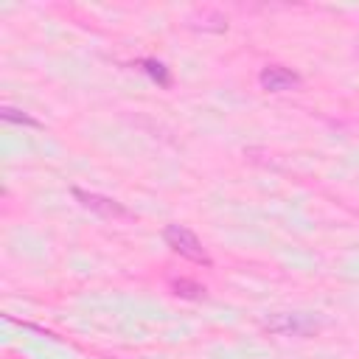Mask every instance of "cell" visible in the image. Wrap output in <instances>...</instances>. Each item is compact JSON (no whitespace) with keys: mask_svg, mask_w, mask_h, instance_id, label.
<instances>
[{"mask_svg":"<svg viewBox=\"0 0 359 359\" xmlns=\"http://www.w3.org/2000/svg\"><path fill=\"white\" fill-rule=\"evenodd\" d=\"M73 196L87 208V210H93V213H98V216H107V219H118V216H129V210L121 205V202H115V199H109V196H101V194H90V191H81V188H73Z\"/></svg>","mask_w":359,"mask_h":359,"instance_id":"cell-4","label":"cell"},{"mask_svg":"<svg viewBox=\"0 0 359 359\" xmlns=\"http://www.w3.org/2000/svg\"><path fill=\"white\" fill-rule=\"evenodd\" d=\"M266 331H275V334H292V337H306L311 331H317V320L309 317V314H289V311H280V314H272L266 323H264Z\"/></svg>","mask_w":359,"mask_h":359,"instance_id":"cell-2","label":"cell"},{"mask_svg":"<svg viewBox=\"0 0 359 359\" xmlns=\"http://www.w3.org/2000/svg\"><path fill=\"white\" fill-rule=\"evenodd\" d=\"M171 289H174L177 297H185V300H202V297H205V286L196 283V280H188V278L174 280Z\"/></svg>","mask_w":359,"mask_h":359,"instance_id":"cell-5","label":"cell"},{"mask_svg":"<svg viewBox=\"0 0 359 359\" xmlns=\"http://www.w3.org/2000/svg\"><path fill=\"white\" fill-rule=\"evenodd\" d=\"M143 70H146V73H149V76H151L154 81H160L163 87H165V84L171 81V76H168V70H165V67H163L160 62H154V59H146V62H143Z\"/></svg>","mask_w":359,"mask_h":359,"instance_id":"cell-7","label":"cell"},{"mask_svg":"<svg viewBox=\"0 0 359 359\" xmlns=\"http://www.w3.org/2000/svg\"><path fill=\"white\" fill-rule=\"evenodd\" d=\"M258 81L264 90L269 93H286V90H294L300 87V76L283 65H266L261 73H258Z\"/></svg>","mask_w":359,"mask_h":359,"instance_id":"cell-3","label":"cell"},{"mask_svg":"<svg viewBox=\"0 0 359 359\" xmlns=\"http://www.w3.org/2000/svg\"><path fill=\"white\" fill-rule=\"evenodd\" d=\"M163 238H165V244L177 252V255H182V258H188V261H194V264H210V255H208V250L202 247V241L196 238V233L194 230H188L185 224H168L165 230H163Z\"/></svg>","mask_w":359,"mask_h":359,"instance_id":"cell-1","label":"cell"},{"mask_svg":"<svg viewBox=\"0 0 359 359\" xmlns=\"http://www.w3.org/2000/svg\"><path fill=\"white\" fill-rule=\"evenodd\" d=\"M0 118H3V121H8V123L39 126V121H36V118H31V115H28V112H22V109H11V107H3V109H0Z\"/></svg>","mask_w":359,"mask_h":359,"instance_id":"cell-6","label":"cell"}]
</instances>
